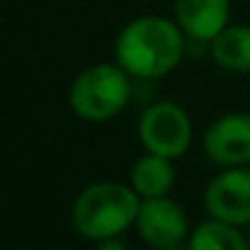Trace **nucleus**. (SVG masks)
<instances>
[{
	"label": "nucleus",
	"instance_id": "1",
	"mask_svg": "<svg viewBox=\"0 0 250 250\" xmlns=\"http://www.w3.org/2000/svg\"><path fill=\"white\" fill-rule=\"evenodd\" d=\"M185 42L187 37L175 20L141 15L119 29L114 39V61L134 81H158L180 66Z\"/></svg>",
	"mask_w": 250,
	"mask_h": 250
},
{
	"label": "nucleus",
	"instance_id": "2",
	"mask_svg": "<svg viewBox=\"0 0 250 250\" xmlns=\"http://www.w3.org/2000/svg\"><path fill=\"white\" fill-rule=\"evenodd\" d=\"M141 197L131 185L117 180H100L87 185L71 207V224L78 236L102 241L124 236L136 224Z\"/></svg>",
	"mask_w": 250,
	"mask_h": 250
},
{
	"label": "nucleus",
	"instance_id": "3",
	"mask_svg": "<svg viewBox=\"0 0 250 250\" xmlns=\"http://www.w3.org/2000/svg\"><path fill=\"white\" fill-rule=\"evenodd\" d=\"M131 76L117 63H92L83 68L68 90V104L85 122H109L131 100Z\"/></svg>",
	"mask_w": 250,
	"mask_h": 250
},
{
	"label": "nucleus",
	"instance_id": "4",
	"mask_svg": "<svg viewBox=\"0 0 250 250\" xmlns=\"http://www.w3.org/2000/svg\"><path fill=\"white\" fill-rule=\"evenodd\" d=\"M136 134L148 153H158L175 161L192 148L194 126L182 104L172 100H158L144 107Z\"/></svg>",
	"mask_w": 250,
	"mask_h": 250
},
{
	"label": "nucleus",
	"instance_id": "5",
	"mask_svg": "<svg viewBox=\"0 0 250 250\" xmlns=\"http://www.w3.org/2000/svg\"><path fill=\"white\" fill-rule=\"evenodd\" d=\"M204 207L211 219L248 226L250 224V166L224 167L204 187Z\"/></svg>",
	"mask_w": 250,
	"mask_h": 250
},
{
	"label": "nucleus",
	"instance_id": "6",
	"mask_svg": "<svg viewBox=\"0 0 250 250\" xmlns=\"http://www.w3.org/2000/svg\"><path fill=\"white\" fill-rule=\"evenodd\" d=\"M134 229H136L139 238L153 250L185 243L192 233L189 219H187L182 204L175 202L170 194L141 199Z\"/></svg>",
	"mask_w": 250,
	"mask_h": 250
},
{
	"label": "nucleus",
	"instance_id": "7",
	"mask_svg": "<svg viewBox=\"0 0 250 250\" xmlns=\"http://www.w3.org/2000/svg\"><path fill=\"white\" fill-rule=\"evenodd\" d=\"M204 153L221 167L250 166V114L229 112L214 119L202 139Z\"/></svg>",
	"mask_w": 250,
	"mask_h": 250
},
{
	"label": "nucleus",
	"instance_id": "8",
	"mask_svg": "<svg viewBox=\"0 0 250 250\" xmlns=\"http://www.w3.org/2000/svg\"><path fill=\"white\" fill-rule=\"evenodd\" d=\"M172 20L187 39L209 44L231 24V0H175Z\"/></svg>",
	"mask_w": 250,
	"mask_h": 250
},
{
	"label": "nucleus",
	"instance_id": "9",
	"mask_svg": "<svg viewBox=\"0 0 250 250\" xmlns=\"http://www.w3.org/2000/svg\"><path fill=\"white\" fill-rule=\"evenodd\" d=\"M175 182H177V170L172 166V158L148 153V151L134 161L129 172V185L136 189L141 199L166 197L172 192Z\"/></svg>",
	"mask_w": 250,
	"mask_h": 250
},
{
	"label": "nucleus",
	"instance_id": "10",
	"mask_svg": "<svg viewBox=\"0 0 250 250\" xmlns=\"http://www.w3.org/2000/svg\"><path fill=\"white\" fill-rule=\"evenodd\" d=\"M207 46L219 68L238 76L250 73V24H229Z\"/></svg>",
	"mask_w": 250,
	"mask_h": 250
},
{
	"label": "nucleus",
	"instance_id": "11",
	"mask_svg": "<svg viewBox=\"0 0 250 250\" xmlns=\"http://www.w3.org/2000/svg\"><path fill=\"white\" fill-rule=\"evenodd\" d=\"M187 250H250V246L241 226L209 216L192 229L187 238Z\"/></svg>",
	"mask_w": 250,
	"mask_h": 250
},
{
	"label": "nucleus",
	"instance_id": "12",
	"mask_svg": "<svg viewBox=\"0 0 250 250\" xmlns=\"http://www.w3.org/2000/svg\"><path fill=\"white\" fill-rule=\"evenodd\" d=\"M92 250H129V246L122 241V236H112V238L95 241V248Z\"/></svg>",
	"mask_w": 250,
	"mask_h": 250
},
{
	"label": "nucleus",
	"instance_id": "13",
	"mask_svg": "<svg viewBox=\"0 0 250 250\" xmlns=\"http://www.w3.org/2000/svg\"><path fill=\"white\" fill-rule=\"evenodd\" d=\"M161 250H187V241L185 243H177V246H167V248H161Z\"/></svg>",
	"mask_w": 250,
	"mask_h": 250
},
{
	"label": "nucleus",
	"instance_id": "14",
	"mask_svg": "<svg viewBox=\"0 0 250 250\" xmlns=\"http://www.w3.org/2000/svg\"><path fill=\"white\" fill-rule=\"evenodd\" d=\"M243 231H246V238H248V246H250V224L248 226H243Z\"/></svg>",
	"mask_w": 250,
	"mask_h": 250
}]
</instances>
